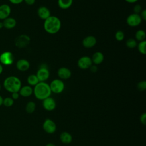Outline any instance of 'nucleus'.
<instances>
[{
	"label": "nucleus",
	"mask_w": 146,
	"mask_h": 146,
	"mask_svg": "<svg viewBox=\"0 0 146 146\" xmlns=\"http://www.w3.org/2000/svg\"><path fill=\"white\" fill-rule=\"evenodd\" d=\"M51 93L50 85L46 82H39L33 88V94L38 100H43L50 96Z\"/></svg>",
	"instance_id": "1"
},
{
	"label": "nucleus",
	"mask_w": 146,
	"mask_h": 146,
	"mask_svg": "<svg viewBox=\"0 0 146 146\" xmlns=\"http://www.w3.org/2000/svg\"><path fill=\"white\" fill-rule=\"evenodd\" d=\"M62 26L60 19L54 15H51L44 20L43 27L44 30L50 34L57 33L60 29Z\"/></svg>",
	"instance_id": "2"
},
{
	"label": "nucleus",
	"mask_w": 146,
	"mask_h": 146,
	"mask_svg": "<svg viewBox=\"0 0 146 146\" xmlns=\"http://www.w3.org/2000/svg\"><path fill=\"white\" fill-rule=\"evenodd\" d=\"M3 86L4 88L9 92H18L22 87L21 80L15 76H9L5 78Z\"/></svg>",
	"instance_id": "3"
},
{
	"label": "nucleus",
	"mask_w": 146,
	"mask_h": 146,
	"mask_svg": "<svg viewBox=\"0 0 146 146\" xmlns=\"http://www.w3.org/2000/svg\"><path fill=\"white\" fill-rule=\"evenodd\" d=\"M49 85L51 92L56 94L62 93L64 91L65 87L63 81L60 79H54L51 82Z\"/></svg>",
	"instance_id": "4"
},
{
	"label": "nucleus",
	"mask_w": 146,
	"mask_h": 146,
	"mask_svg": "<svg viewBox=\"0 0 146 146\" xmlns=\"http://www.w3.org/2000/svg\"><path fill=\"white\" fill-rule=\"evenodd\" d=\"M30 42V38L26 34H21L14 41L15 46L18 48H23L27 46Z\"/></svg>",
	"instance_id": "5"
},
{
	"label": "nucleus",
	"mask_w": 146,
	"mask_h": 146,
	"mask_svg": "<svg viewBox=\"0 0 146 146\" xmlns=\"http://www.w3.org/2000/svg\"><path fill=\"white\" fill-rule=\"evenodd\" d=\"M14 61L13 54L10 51L3 52L0 55V63L4 66L11 65Z\"/></svg>",
	"instance_id": "6"
},
{
	"label": "nucleus",
	"mask_w": 146,
	"mask_h": 146,
	"mask_svg": "<svg viewBox=\"0 0 146 146\" xmlns=\"http://www.w3.org/2000/svg\"><path fill=\"white\" fill-rule=\"evenodd\" d=\"M42 127L44 131L48 134L54 133L56 131V123L49 118L44 120L42 124Z\"/></svg>",
	"instance_id": "7"
},
{
	"label": "nucleus",
	"mask_w": 146,
	"mask_h": 146,
	"mask_svg": "<svg viewBox=\"0 0 146 146\" xmlns=\"http://www.w3.org/2000/svg\"><path fill=\"white\" fill-rule=\"evenodd\" d=\"M142 21L139 14L132 13L127 17L126 22L127 25L131 27H136L141 23Z\"/></svg>",
	"instance_id": "8"
},
{
	"label": "nucleus",
	"mask_w": 146,
	"mask_h": 146,
	"mask_svg": "<svg viewBox=\"0 0 146 146\" xmlns=\"http://www.w3.org/2000/svg\"><path fill=\"white\" fill-rule=\"evenodd\" d=\"M36 75L39 82H46L50 77V71L46 65H42L37 71Z\"/></svg>",
	"instance_id": "9"
},
{
	"label": "nucleus",
	"mask_w": 146,
	"mask_h": 146,
	"mask_svg": "<svg viewBox=\"0 0 146 146\" xmlns=\"http://www.w3.org/2000/svg\"><path fill=\"white\" fill-rule=\"evenodd\" d=\"M92 64L91 58L88 56H83L80 57L77 62L78 67L82 70L89 68Z\"/></svg>",
	"instance_id": "10"
},
{
	"label": "nucleus",
	"mask_w": 146,
	"mask_h": 146,
	"mask_svg": "<svg viewBox=\"0 0 146 146\" xmlns=\"http://www.w3.org/2000/svg\"><path fill=\"white\" fill-rule=\"evenodd\" d=\"M42 106L46 111H52L55 109L56 103L53 98L49 96L42 100Z\"/></svg>",
	"instance_id": "11"
},
{
	"label": "nucleus",
	"mask_w": 146,
	"mask_h": 146,
	"mask_svg": "<svg viewBox=\"0 0 146 146\" xmlns=\"http://www.w3.org/2000/svg\"><path fill=\"white\" fill-rule=\"evenodd\" d=\"M96 39L94 36L88 35L83 39L82 45L86 48H91L96 45Z\"/></svg>",
	"instance_id": "12"
},
{
	"label": "nucleus",
	"mask_w": 146,
	"mask_h": 146,
	"mask_svg": "<svg viewBox=\"0 0 146 146\" xmlns=\"http://www.w3.org/2000/svg\"><path fill=\"white\" fill-rule=\"evenodd\" d=\"M58 77L61 80H66L69 79L71 76V70L65 67H60L57 71Z\"/></svg>",
	"instance_id": "13"
},
{
	"label": "nucleus",
	"mask_w": 146,
	"mask_h": 146,
	"mask_svg": "<svg viewBox=\"0 0 146 146\" xmlns=\"http://www.w3.org/2000/svg\"><path fill=\"white\" fill-rule=\"evenodd\" d=\"M30 64L29 62L25 59H21L16 62V68L18 70L21 72L27 71L30 68Z\"/></svg>",
	"instance_id": "14"
},
{
	"label": "nucleus",
	"mask_w": 146,
	"mask_h": 146,
	"mask_svg": "<svg viewBox=\"0 0 146 146\" xmlns=\"http://www.w3.org/2000/svg\"><path fill=\"white\" fill-rule=\"evenodd\" d=\"M11 14V7L7 4L0 5V19L4 20L9 17Z\"/></svg>",
	"instance_id": "15"
},
{
	"label": "nucleus",
	"mask_w": 146,
	"mask_h": 146,
	"mask_svg": "<svg viewBox=\"0 0 146 146\" xmlns=\"http://www.w3.org/2000/svg\"><path fill=\"white\" fill-rule=\"evenodd\" d=\"M37 14L39 17L43 20L46 19L50 16H51L50 10L47 7L44 6H40L38 8Z\"/></svg>",
	"instance_id": "16"
},
{
	"label": "nucleus",
	"mask_w": 146,
	"mask_h": 146,
	"mask_svg": "<svg viewBox=\"0 0 146 146\" xmlns=\"http://www.w3.org/2000/svg\"><path fill=\"white\" fill-rule=\"evenodd\" d=\"M19 95L22 97L27 98L33 94V88L29 85L22 86L18 91Z\"/></svg>",
	"instance_id": "17"
},
{
	"label": "nucleus",
	"mask_w": 146,
	"mask_h": 146,
	"mask_svg": "<svg viewBox=\"0 0 146 146\" xmlns=\"http://www.w3.org/2000/svg\"><path fill=\"white\" fill-rule=\"evenodd\" d=\"M2 22L3 24V27L7 29H12L15 27L17 25V21L15 19L10 17H9L3 20Z\"/></svg>",
	"instance_id": "18"
},
{
	"label": "nucleus",
	"mask_w": 146,
	"mask_h": 146,
	"mask_svg": "<svg viewBox=\"0 0 146 146\" xmlns=\"http://www.w3.org/2000/svg\"><path fill=\"white\" fill-rule=\"evenodd\" d=\"M91 58L92 63H94L95 65H98L101 64L103 62L104 57L102 52L97 51L92 55Z\"/></svg>",
	"instance_id": "19"
},
{
	"label": "nucleus",
	"mask_w": 146,
	"mask_h": 146,
	"mask_svg": "<svg viewBox=\"0 0 146 146\" xmlns=\"http://www.w3.org/2000/svg\"><path fill=\"white\" fill-rule=\"evenodd\" d=\"M60 141L65 144H70L72 141V136L69 132L67 131L62 132L59 136Z\"/></svg>",
	"instance_id": "20"
},
{
	"label": "nucleus",
	"mask_w": 146,
	"mask_h": 146,
	"mask_svg": "<svg viewBox=\"0 0 146 146\" xmlns=\"http://www.w3.org/2000/svg\"><path fill=\"white\" fill-rule=\"evenodd\" d=\"M73 3V0H58V6L62 9L70 8Z\"/></svg>",
	"instance_id": "21"
},
{
	"label": "nucleus",
	"mask_w": 146,
	"mask_h": 146,
	"mask_svg": "<svg viewBox=\"0 0 146 146\" xmlns=\"http://www.w3.org/2000/svg\"><path fill=\"white\" fill-rule=\"evenodd\" d=\"M27 82L29 86L34 87L39 82V79L36 76V74H31L29 75V76L27 78Z\"/></svg>",
	"instance_id": "22"
},
{
	"label": "nucleus",
	"mask_w": 146,
	"mask_h": 146,
	"mask_svg": "<svg viewBox=\"0 0 146 146\" xmlns=\"http://www.w3.org/2000/svg\"><path fill=\"white\" fill-rule=\"evenodd\" d=\"M36 108V104L33 101H29L28 102L25 106V111L27 113L31 114L33 113Z\"/></svg>",
	"instance_id": "23"
},
{
	"label": "nucleus",
	"mask_w": 146,
	"mask_h": 146,
	"mask_svg": "<svg viewBox=\"0 0 146 146\" xmlns=\"http://www.w3.org/2000/svg\"><path fill=\"white\" fill-rule=\"evenodd\" d=\"M135 39L136 41L141 42L145 40L146 38V33L143 30H137L135 35Z\"/></svg>",
	"instance_id": "24"
},
{
	"label": "nucleus",
	"mask_w": 146,
	"mask_h": 146,
	"mask_svg": "<svg viewBox=\"0 0 146 146\" xmlns=\"http://www.w3.org/2000/svg\"><path fill=\"white\" fill-rule=\"evenodd\" d=\"M138 51L139 52L143 55H145L146 54V41L143 40L141 42H140L139 43H137V45Z\"/></svg>",
	"instance_id": "25"
},
{
	"label": "nucleus",
	"mask_w": 146,
	"mask_h": 146,
	"mask_svg": "<svg viewBox=\"0 0 146 146\" xmlns=\"http://www.w3.org/2000/svg\"><path fill=\"white\" fill-rule=\"evenodd\" d=\"M125 45L128 48L132 49V48H135L137 47V43L135 39L129 38L125 42Z\"/></svg>",
	"instance_id": "26"
},
{
	"label": "nucleus",
	"mask_w": 146,
	"mask_h": 146,
	"mask_svg": "<svg viewBox=\"0 0 146 146\" xmlns=\"http://www.w3.org/2000/svg\"><path fill=\"white\" fill-rule=\"evenodd\" d=\"M14 100L11 97H6L3 98L2 105L6 107H10L14 104Z\"/></svg>",
	"instance_id": "27"
},
{
	"label": "nucleus",
	"mask_w": 146,
	"mask_h": 146,
	"mask_svg": "<svg viewBox=\"0 0 146 146\" xmlns=\"http://www.w3.org/2000/svg\"><path fill=\"white\" fill-rule=\"evenodd\" d=\"M115 37V39L116 40H117L119 42H121V41L123 40V39H124L125 35L123 31L118 30L116 32Z\"/></svg>",
	"instance_id": "28"
},
{
	"label": "nucleus",
	"mask_w": 146,
	"mask_h": 146,
	"mask_svg": "<svg viewBox=\"0 0 146 146\" xmlns=\"http://www.w3.org/2000/svg\"><path fill=\"white\" fill-rule=\"evenodd\" d=\"M137 88L140 91H143L145 90L146 89V82L145 80H142L139 82L137 84Z\"/></svg>",
	"instance_id": "29"
},
{
	"label": "nucleus",
	"mask_w": 146,
	"mask_h": 146,
	"mask_svg": "<svg viewBox=\"0 0 146 146\" xmlns=\"http://www.w3.org/2000/svg\"><path fill=\"white\" fill-rule=\"evenodd\" d=\"M142 6L139 4H136L133 7V13L139 14L142 11Z\"/></svg>",
	"instance_id": "30"
},
{
	"label": "nucleus",
	"mask_w": 146,
	"mask_h": 146,
	"mask_svg": "<svg viewBox=\"0 0 146 146\" xmlns=\"http://www.w3.org/2000/svg\"><path fill=\"white\" fill-rule=\"evenodd\" d=\"M140 123L143 124V125H145L146 123V113L144 112L140 116Z\"/></svg>",
	"instance_id": "31"
},
{
	"label": "nucleus",
	"mask_w": 146,
	"mask_h": 146,
	"mask_svg": "<svg viewBox=\"0 0 146 146\" xmlns=\"http://www.w3.org/2000/svg\"><path fill=\"white\" fill-rule=\"evenodd\" d=\"M11 98L14 100H17L19 98V94L18 92H13V93H11Z\"/></svg>",
	"instance_id": "32"
},
{
	"label": "nucleus",
	"mask_w": 146,
	"mask_h": 146,
	"mask_svg": "<svg viewBox=\"0 0 146 146\" xmlns=\"http://www.w3.org/2000/svg\"><path fill=\"white\" fill-rule=\"evenodd\" d=\"M139 15H140L141 18L142 19V20H143V21L146 20V10L145 9L142 10V11L139 14Z\"/></svg>",
	"instance_id": "33"
},
{
	"label": "nucleus",
	"mask_w": 146,
	"mask_h": 146,
	"mask_svg": "<svg viewBox=\"0 0 146 146\" xmlns=\"http://www.w3.org/2000/svg\"><path fill=\"white\" fill-rule=\"evenodd\" d=\"M89 68L92 72H96L98 70V67H97L96 65H95V64H94V65L92 64Z\"/></svg>",
	"instance_id": "34"
},
{
	"label": "nucleus",
	"mask_w": 146,
	"mask_h": 146,
	"mask_svg": "<svg viewBox=\"0 0 146 146\" xmlns=\"http://www.w3.org/2000/svg\"><path fill=\"white\" fill-rule=\"evenodd\" d=\"M9 1L10 3H11L12 4H14V5L20 4L23 1V0H9Z\"/></svg>",
	"instance_id": "35"
},
{
	"label": "nucleus",
	"mask_w": 146,
	"mask_h": 146,
	"mask_svg": "<svg viewBox=\"0 0 146 146\" xmlns=\"http://www.w3.org/2000/svg\"><path fill=\"white\" fill-rule=\"evenodd\" d=\"M23 1L28 5H33L35 2V0H23Z\"/></svg>",
	"instance_id": "36"
},
{
	"label": "nucleus",
	"mask_w": 146,
	"mask_h": 146,
	"mask_svg": "<svg viewBox=\"0 0 146 146\" xmlns=\"http://www.w3.org/2000/svg\"><path fill=\"white\" fill-rule=\"evenodd\" d=\"M125 1H126L128 3H135L137 1H138L139 0H124Z\"/></svg>",
	"instance_id": "37"
},
{
	"label": "nucleus",
	"mask_w": 146,
	"mask_h": 146,
	"mask_svg": "<svg viewBox=\"0 0 146 146\" xmlns=\"http://www.w3.org/2000/svg\"><path fill=\"white\" fill-rule=\"evenodd\" d=\"M3 98L0 95V106H1L3 104Z\"/></svg>",
	"instance_id": "38"
},
{
	"label": "nucleus",
	"mask_w": 146,
	"mask_h": 146,
	"mask_svg": "<svg viewBox=\"0 0 146 146\" xmlns=\"http://www.w3.org/2000/svg\"><path fill=\"white\" fill-rule=\"evenodd\" d=\"M3 66L0 63V75L2 74V72H3Z\"/></svg>",
	"instance_id": "39"
},
{
	"label": "nucleus",
	"mask_w": 146,
	"mask_h": 146,
	"mask_svg": "<svg viewBox=\"0 0 146 146\" xmlns=\"http://www.w3.org/2000/svg\"><path fill=\"white\" fill-rule=\"evenodd\" d=\"M45 146H56L54 144H53V143H48V144H47Z\"/></svg>",
	"instance_id": "40"
},
{
	"label": "nucleus",
	"mask_w": 146,
	"mask_h": 146,
	"mask_svg": "<svg viewBox=\"0 0 146 146\" xmlns=\"http://www.w3.org/2000/svg\"><path fill=\"white\" fill-rule=\"evenodd\" d=\"M3 27V24L2 21H0V29H2Z\"/></svg>",
	"instance_id": "41"
},
{
	"label": "nucleus",
	"mask_w": 146,
	"mask_h": 146,
	"mask_svg": "<svg viewBox=\"0 0 146 146\" xmlns=\"http://www.w3.org/2000/svg\"><path fill=\"white\" fill-rule=\"evenodd\" d=\"M1 85L0 84V91H1Z\"/></svg>",
	"instance_id": "42"
}]
</instances>
